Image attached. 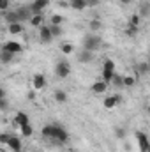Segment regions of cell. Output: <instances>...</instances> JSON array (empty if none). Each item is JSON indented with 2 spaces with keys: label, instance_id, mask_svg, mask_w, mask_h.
Here are the masks:
<instances>
[{
  "label": "cell",
  "instance_id": "6da1fadb",
  "mask_svg": "<svg viewBox=\"0 0 150 152\" xmlns=\"http://www.w3.org/2000/svg\"><path fill=\"white\" fill-rule=\"evenodd\" d=\"M41 134L48 140H53V142H58V143H66L69 140V133L58 126V124H48L41 129Z\"/></svg>",
  "mask_w": 150,
  "mask_h": 152
},
{
  "label": "cell",
  "instance_id": "7a4b0ae2",
  "mask_svg": "<svg viewBox=\"0 0 150 152\" xmlns=\"http://www.w3.org/2000/svg\"><path fill=\"white\" fill-rule=\"evenodd\" d=\"M101 44H103V41L97 34H88L83 39V50H88V51H94V53L97 50H101Z\"/></svg>",
  "mask_w": 150,
  "mask_h": 152
},
{
  "label": "cell",
  "instance_id": "3957f363",
  "mask_svg": "<svg viewBox=\"0 0 150 152\" xmlns=\"http://www.w3.org/2000/svg\"><path fill=\"white\" fill-rule=\"evenodd\" d=\"M55 75L60 80H66L67 76L71 75V64L67 60H58L57 66H55Z\"/></svg>",
  "mask_w": 150,
  "mask_h": 152
},
{
  "label": "cell",
  "instance_id": "277c9868",
  "mask_svg": "<svg viewBox=\"0 0 150 152\" xmlns=\"http://www.w3.org/2000/svg\"><path fill=\"white\" fill-rule=\"evenodd\" d=\"M5 145L9 147V151H12V152H21V151H23L21 138H20V136H16V134H11V138H9V142H7Z\"/></svg>",
  "mask_w": 150,
  "mask_h": 152
},
{
  "label": "cell",
  "instance_id": "5b68a950",
  "mask_svg": "<svg viewBox=\"0 0 150 152\" xmlns=\"http://www.w3.org/2000/svg\"><path fill=\"white\" fill-rule=\"evenodd\" d=\"M16 14H18V18H20V21L23 23V21H30V18H32V9H30V5H21V7H18L16 9Z\"/></svg>",
  "mask_w": 150,
  "mask_h": 152
},
{
  "label": "cell",
  "instance_id": "8992f818",
  "mask_svg": "<svg viewBox=\"0 0 150 152\" xmlns=\"http://www.w3.org/2000/svg\"><path fill=\"white\" fill-rule=\"evenodd\" d=\"M94 58H95V53L94 51H88V50H79V53H78V62L79 64H90V62H94Z\"/></svg>",
  "mask_w": 150,
  "mask_h": 152
},
{
  "label": "cell",
  "instance_id": "52a82bcc",
  "mask_svg": "<svg viewBox=\"0 0 150 152\" xmlns=\"http://www.w3.org/2000/svg\"><path fill=\"white\" fill-rule=\"evenodd\" d=\"M0 50H5V51H11V53H21L23 51V46L18 42V41H7V42H4V46L0 48Z\"/></svg>",
  "mask_w": 150,
  "mask_h": 152
},
{
  "label": "cell",
  "instance_id": "ba28073f",
  "mask_svg": "<svg viewBox=\"0 0 150 152\" xmlns=\"http://www.w3.org/2000/svg\"><path fill=\"white\" fill-rule=\"evenodd\" d=\"M120 103H122V97H120V96H106L104 101H103V104H104L106 110H113V108H117Z\"/></svg>",
  "mask_w": 150,
  "mask_h": 152
},
{
  "label": "cell",
  "instance_id": "9c48e42d",
  "mask_svg": "<svg viewBox=\"0 0 150 152\" xmlns=\"http://www.w3.org/2000/svg\"><path fill=\"white\" fill-rule=\"evenodd\" d=\"M50 4H51V0H34V2L30 4V9H32L34 14H41Z\"/></svg>",
  "mask_w": 150,
  "mask_h": 152
},
{
  "label": "cell",
  "instance_id": "30bf717a",
  "mask_svg": "<svg viewBox=\"0 0 150 152\" xmlns=\"http://www.w3.org/2000/svg\"><path fill=\"white\" fill-rule=\"evenodd\" d=\"M90 90H92V94H97V96L106 94V92H108V83H104L103 80H97V81H94V83H92Z\"/></svg>",
  "mask_w": 150,
  "mask_h": 152
},
{
  "label": "cell",
  "instance_id": "8fae6325",
  "mask_svg": "<svg viewBox=\"0 0 150 152\" xmlns=\"http://www.w3.org/2000/svg\"><path fill=\"white\" fill-rule=\"evenodd\" d=\"M32 87H34V90L37 92V90H42L44 87H46V76L37 73V75L32 76Z\"/></svg>",
  "mask_w": 150,
  "mask_h": 152
},
{
  "label": "cell",
  "instance_id": "7c38bea8",
  "mask_svg": "<svg viewBox=\"0 0 150 152\" xmlns=\"http://www.w3.org/2000/svg\"><path fill=\"white\" fill-rule=\"evenodd\" d=\"M136 138H138V147H140V151L141 152H149V138H147V134L145 133H141V131H138L136 133Z\"/></svg>",
  "mask_w": 150,
  "mask_h": 152
},
{
  "label": "cell",
  "instance_id": "4fadbf2b",
  "mask_svg": "<svg viewBox=\"0 0 150 152\" xmlns=\"http://www.w3.org/2000/svg\"><path fill=\"white\" fill-rule=\"evenodd\" d=\"M39 39H41L42 42H51V41H53L48 25H41V27H39Z\"/></svg>",
  "mask_w": 150,
  "mask_h": 152
},
{
  "label": "cell",
  "instance_id": "5bb4252c",
  "mask_svg": "<svg viewBox=\"0 0 150 152\" xmlns=\"http://www.w3.org/2000/svg\"><path fill=\"white\" fill-rule=\"evenodd\" d=\"M14 124L20 127V126H23V124H30V117L28 113H25V112H18V113L14 115Z\"/></svg>",
  "mask_w": 150,
  "mask_h": 152
},
{
  "label": "cell",
  "instance_id": "9a60e30c",
  "mask_svg": "<svg viewBox=\"0 0 150 152\" xmlns=\"http://www.w3.org/2000/svg\"><path fill=\"white\" fill-rule=\"evenodd\" d=\"M2 20H5V23H7V25L21 23V21H20V18H18V14H16V11H5V14H4V18H2Z\"/></svg>",
  "mask_w": 150,
  "mask_h": 152
},
{
  "label": "cell",
  "instance_id": "2e32d148",
  "mask_svg": "<svg viewBox=\"0 0 150 152\" xmlns=\"http://www.w3.org/2000/svg\"><path fill=\"white\" fill-rule=\"evenodd\" d=\"M23 30H25L23 23H12V25H7V32H9V34L18 36V34H23Z\"/></svg>",
  "mask_w": 150,
  "mask_h": 152
},
{
  "label": "cell",
  "instance_id": "e0dca14e",
  "mask_svg": "<svg viewBox=\"0 0 150 152\" xmlns=\"http://www.w3.org/2000/svg\"><path fill=\"white\" fill-rule=\"evenodd\" d=\"M67 99H69V96H67V92H66V90H62V88L55 90V101H57L58 104H64V103H67Z\"/></svg>",
  "mask_w": 150,
  "mask_h": 152
},
{
  "label": "cell",
  "instance_id": "ac0fdd59",
  "mask_svg": "<svg viewBox=\"0 0 150 152\" xmlns=\"http://www.w3.org/2000/svg\"><path fill=\"white\" fill-rule=\"evenodd\" d=\"M20 133H21L23 138H30V136L34 134V127H32V124H23V126H20Z\"/></svg>",
  "mask_w": 150,
  "mask_h": 152
},
{
  "label": "cell",
  "instance_id": "d6986e66",
  "mask_svg": "<svg viewBox=\"0 0 150 152\" xmlns=\"http://www.w3.org/2000/svg\"><path fill=\"white\" fill-rule=\"evenodd\" d=\"M12 60H14V53L5 51V50H0V62L2 64H11Z\"/></svg>",
  "mask_w": 150,
  "mask_h": 152
},
{
  "label": "cell",
  "instance_id": "ffe728a7",
  "mask_svg": "<svg viewBox=\"0 0 150 152\" xmlns=\"http://www.w3.org/2000/svg\"><path fill=\"white\" fill-rule=\"evenodd\" d=\"M67 5H69L71 9H74V11H85V9H87L85 0H69Z\"/></svg>",
  "mask_w": 150,
  "mask_h": 152
},
{
  "label": "cell",
  "instance_id": "44dd1931",
  "mask_svg": "<svg viewBox=\"0 0 150 152\" xmlns=\"http://www.w3.org/2000/svg\"><path fill=\"white\" fill-rule=\"evenodd\" d=\"M88 28H90L92 34H97V32L103 28V21H101V20H90V21H88Z\"/></svg>",
  "mask_w": 150,
  "mask_h": 152
},
{
  "label": "cell",
  "instance_id": "7402d4cb",
  "mask_svg": "<svg viewBox=\"0 0 150 152\" xmlns=\"http://www.w3.org/2000/svg\"><path fill=\"white\" fill-rule=\"evenodd\" d=\"M42 23H44V16H42V12H41V14H32V18H30V25H32V27L37 28V27H41Z\"/></svg>",
  "mask_w": 150,
  "mask_h": 152
},
{
  "label": "cell",
  "instance_id": "603a6c76",
  "mask_svg": "<svg viewBox=\"0 0 150 152\" xmlns=\"http://www.w3.org/2000/svg\"><path fill=\"white\" fill-rule=\"evenodd\" d=\"M48 27H50V32H51V37H53V39L60 37V36L64 34V30H62V27H60V25H48Z\"/></svg>",
  "mask_w": 150,
  "mask_h": 152
},
{
  "label": "cell",
  "instance_id": "cb8c5ba5",
  "mask_svg": "<svg viewBox=\"0 0 150 152\" xmlns=\"http://www.w3.org/2000/svg\"><path fill=\"white\" fill-rule=\"evenodd\" d=\"M134 69H136V78L140 76V73H141V75H147V73H149V64H147V62H140V64L134 66Z\"/></svg>",
  "mask_w": 150,
  "mask_h": 152
},
{
  "label": "cell",
  "instance_id": "d4e9b609",
  "mask_svg": "<svg viewBox=\"0 0 150 152\" xmlns=\"http://www.w3.org/2000/svg\"><path fill=\"white\" fill-rule=\"evenodd\" d=\"M136 76H131V75H124L122 78V83H124V87H134L136 85Z\"/></svg>",
  "mask_w": 150,
  "mask_h": 152
},
{
  "label": "cell",
  "instance_id": "484cf974",
  "mask_svg": "<svg viewBox=\"0 0 150 152\" xmlns=\"http://www.w3.org/2000/svg\"><path fill=\"white\" fill-rule=\"evenodd\" d=\"M122 78H124V75H117V73H115L110 83H111L113 87H117V88H124V83H122Z\"/></svg>",
  "mask_w": 150,
  "mask_h": 152
},
{
  "label": "cell",
  "instance_id": "4316f807",
  "mask_svg": "<svg viewBox=\"0 0 150 152\" xmlns=\"http://www.w3.org/2000/svg\"><path fill=\"white\" fill-rule=\"evenodd\" d=\"M64 21H66V18L64 16H60V14H51V18H50V25H64Z\"/></svg>",
  "mask_w": 150,
  "mask_h": 152
},
{
  "label": "cell",
  "instance_id": "83f0119b",
  "mask_svg": "<svg viewBox=\"0 0 150 152\" xmlns=\"http://www.w3.org/2000/svg\"><path fill=\"white\" fill-rule=\"evenodd\" d=\"M140 25H141V16H140V14H133V16L129 18V27L140 28Z\"/></svg>",
  "mask_w": 150,
  "mask_h": 152
},
{
  "label": "cell",
  "instance_id": "f1b7e54d",
  "mask_svg": "<svg viewBox=\"0 0 150 152\" xmlns=\"http://www.w3.org/2000/svg\"><path fill=\"white\" fill-rule=\"evenodd\" d=\"M60 51H62L64 55H71V53L74 51V44H73V42H64V44L60 46Z\"/></svg>",
  "mask_w": 150,
  "mask_h": 152
},
{
  "label": "cell",
  "instance_id": "f546056e",
  "mask_svg": "<svg viewBox=\"0 0 150 152\" xmlns=\"http://www.w3.org/2000/svg\"><path fill=\"white\" fill-rule=\"evenodd\" d=\"M113 75H115V71H108V69H103V75H101V80H103L104 83H108V85H110V81H111Z\"/></svg>",
  "mask_w": 150,
  "mask_h": 152
},
{
  "label": "cell",
  "instance_id": "4dcf8cb0",
  "mask_svg": "<svg viewBox=\"0 0 150 152\" xmlns=\"http://www.w3.org/2000/svg\"><path fill=\"white\" fill-rule=\"evenodd\" d=\"M103 69H108V71H115V60L111 58H106L103 62Z\"/></svg>",
  "mask_w": 150,
  "mask_h": 152
},
{
  "label": "cell",
  "instance_id": "1f68e13d",
  "mask_svg": "<svg viewBox=\"0 0 150 152\" xmlns=\"http://www.w3.org/2000/svg\"><path fill=\"white\" fill-rule=\"evenodd\" d=\"M11 134H12V133H9V131H4V133H0V145H5V143L9 142Z\"/></svg>",
  "mask_w": 150,
  "mask_h": 152
},
{
  "label": "cell",
  "instance_id": "d6a6232c",
  "mask_svg": "<svg viewBox=\"0 0 150 152\" xmlns=\"http://www.w3.org/2000/svg\"><path fill=\"white\" fill-rule=\"evenodd\" d=\"M5 110H9V101H7V97H2L0 99V112H5Z\"/></svg>",
  "mask_w": 150,
  "mask_h": 152
},
{
  "label": "cell",
  "instance_id": "836d02e7",
  "mask_svg": "<svg viewBox=\"0 0 150 152\" xmlns=\"http://www.w3.org/2000/svg\"><path fill=\"white\" fill-rule=\"evenodd\" d=\"M9 5H11V0H0V11L2 12L9 11Z\"/></svg>",
  "mask_w": 150,
  "mask_h": 152
},
{
  "label": "cell",
  "instance_id": "e575fe53",
  "mask_svg": "<svg viewBox=\"0 0 150 152\" xmlns=\"http://www.w3.org/2000/svg\"><path fill=\"white\" fill-rule=\"evenodd\" d=\"M147 14H149V2H143V4H141V14H140V16L145 18Z\"/></svg>",
  "mask_w": 150,
  "mask_h": 152
},
{
  "label": "cell",
  "instance_id": "d590c367",
  "mask_svg": "<svg viewBox=\"0 0 150 152\" xmlns=\"http://www.w3.org/2000/svg\"><path fill=\"white\" fill-rule=\"evenodd\" d=\"M138 30H140V28H134V27H129V28L125 30V34H127L129 37H134V36L138 34Z\"/></svg>",
  "mask_w": 150,
  "mask_h": 152
},
{
  "label": "cell",
  "instance_id": "8d00e7d4",
  "mask_svg": "<svg viewBox=\"0 0 150 152\" xmlns=\"http://www.w3.org/2000/svg\"><path fill=\"white\" fill-rule=\"evenodd\" d=\"M101 4V0H85V5L87 7H97Z\"/></svg>",
  "mask_w": 150,
  "mask_h": 152
},
{
  "label": "cell",
  "instance_id": "74e56055",
  "mask_svg": "<svg viewBox=\"0 0 150 152\" xmlns=\"http://www.w3.org/2000/svg\"><path fill=\"white\" fill-rule=\"evenodd\" d=\"M124 136H125V129L118 127V129H117V138H124Z\"/></svg>",
  "mask_w": 150,
  "mask_h": 152
},
{
  "label": "cell",
  "instance_id": "f35d334b",
  "mask_svg": "<svg viewBox=\"0 0 150 152\" xmlns=\"http://www.w3.org/2000/svg\"><path fill=\"white\" fill-rule=\"evenodd\" d=\"M2 97H7V94H5V88L0 87V99H2Z\"/></svg>",
  "mask_w": 150,
  "mask_h": 152
},
{
  "label": "cell",
  "instance_id": "ab89813d",
  "mask_svg": "<svg viewBox=\"0 0 150 152\" xmlns=\"http://www.w3.org/2000/svg\"><path fill=\"white\" fill-rule=\"evenodd\" d=\"M58 5H60V7H69V5H67V2H58Z\"/></svg>",
  "mask_w": 150,
  "mask_h": 152
},
{
  "label": "cell",
  "instance_id": "60d3db41",
  "mask_svg": "<svg viewBox=\"0 0 150 152\" xmlns=\"http://www.w3.org/2000/svg\"><path fill=\"white\" fill-rule=\"evenodd\" d=\"M120 2H122V4H131L133 0H120Z\"/></svg>",
  "mask_w": 150,
  "mask_h": 152
},
{
  "label": "cell",
  "instance_id": "b9f144b4",
  "mask_svg": "<svg viewBox=\"0 0 150 152\" xmlns=\"http://www.w3.org/2000/svg\"><path fill=\"white\" fill-rule=\"evenodd\" d=\"M0 21H2V18H0Z\"/></svg>",
  "mask_w": 150,
  "mask_h": 152
}]
</instances>
